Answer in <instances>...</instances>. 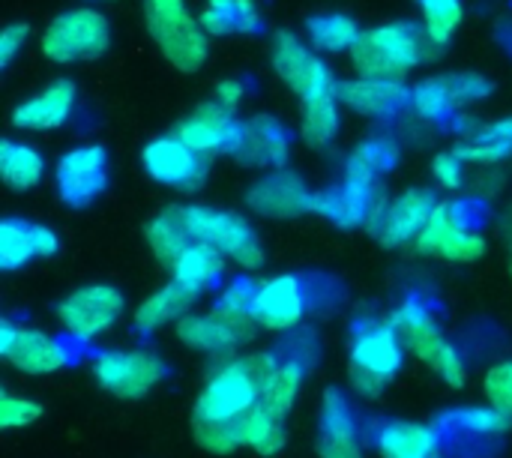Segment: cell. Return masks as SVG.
<instances>
[{
  "instance_id": "6da1fadb",
  "label": "cell",
  "mask_w": 512,
  "mask_h": 458,
  "mask_svg": "<svg viewBox=\"0 0 512 458\" xmlns=\"http://www.w3.org/2000/svg\"><path fill=\"white\" fill-rule=\"evenodd\" d=\"M279 366L282 360H276V354L270 351H246L216 363L195 399L192 420H240L258 405L264 387L270 384Z\"/></svg>"
},
{
  "instance_id": "7a4b0ae2",
  "label": "cell",
  "mask_w": 512,
  "mask_h": 458,
  "mask_svg": "<svg viewBox=\"0 0 512 458\" xmlns=\"http://www.w3.org/2000/svg\"><path fill=\"white\" fill-rule=\"evenodd\" d=\"M435 51H438V45L429 39L423 24L387 21V24L363 30L348 57H351V66L357 75L405 81L426 60H432Z\"/></svg>"
},
{
  "instance_id": "3957f363",
  "label": "cell",
  "mask_w": 512,
  "mask_h": 458,
  "mask_svg": "<svg viewBox=\"0 0 512 458\" xmlns=\"http://www.w3.org/2000/svg\"><path fill=\"white\" fill-rule=\"evenodd\" d=\"M405 342L393 321H363L357 324L348 348V381L354 396L378 399L384 387L405 366Z\"/></svg>"
},
{
  "instance_id": "277c9868",
  "label": "cell",
  "mask_w": 512,
  "mask_h": 458,
  "mask_svg": "<svg viewBox=\"0 0 512 458\" xmlns=\"http://www.w3.org/2000/svg\"><path fill=\"white\" fill-rule=\"evenodd\" d=\"M144 27L177 72H198L210 57V33L186 0H144Z\"/></svg>"
},
{
  "instance_id": "5b68a950",
  "label": "cell",
  "mask_w": 512,
  "mask_h": 458,
  "mask_svg": "<svg viewBox=\"0 0 512 458\" xmlns=\"http://www.w3.org/2000/svg\"><path fill=\"white\" fill-rule=\"evenodd\" d=\"M390 321L399 330L408 354H414L435 378H441L453 390L465 387L468 366H465L459 348L447 339V333L441 330V324L435 321L432 309L423 300L408 297L405 303H399V309L390 315Z\"/></svg>"
},
{
  "instance_id": "8992f818",
  "label": "cell",
  "mask_w": 512,
  "mask_h": 458,
  "mask_svg": "<svg viewBox=\"0 0 512 458\" xmlns=\"http://www.w3.org/2000/svg\"><path fill=\"white\" fill-rule=\"evenodd\" d=\"M111 48V21L96 6H72L57 12L39 33V51L48 63L72 66L105 57Z\"/></svg>"
},
{
  "instance_id": "52a82bcc",
  "label": "cell",
  "mask_w": 512,
  "mask_h": 458,
  "mask_svg": "<svg viewBox=\"0 0 512 458\" xmlns=\"http://www.w3.org/2000/svg\"><path fill=\"white\" fill-rule=\"evenodd\" d=\"M183 213L192 237L198 243L219 249L228 258V264L240 267L243 273H258L264 267V243L246 216L210 204H183Z\"/></svg>"
},
{
  "instance_id": "ba28073f",
  "label": "cell",
  "mask_w": 512,
  "mask_h": 458,
  "mask_svg": "<svg viewBox=\"0 0 512 458\" xmlns=\"http://www.w3.org/2000/svg\"><path fill=\"white\" fill-rule=\"evenodd\" d=\"M270 66H273L276 78L300 102L336 93V87H339V81H336L330 63L324 60V54L306 36L291 33V30H279L273 36V42H270Z\"/></svg>"
},
{
  "instance_id": "9c48e42d",
  "label": "cell",
  "mask_w": 512,
  "mask_h": 458,
  "mask_svg": "<svg viewBox=\"0 0 512 458\" xmlns=\"http://www.w3.org/2000/svg\"><path fill=\"white\" fill-rule=\"evenodd\" d=\"M96 384L123 402H138L168 378V363L150 348H108L90 363Z\"/></svg>"
},
{
  "instance_id": "30bf717a",
  "label": "cell",
  "mask_w": 512,
  "mask_h": 458,
  "mask_svg": "<svg viewBox=\"0 0 512 458\" xmlns=\"http://www.w3.org/2000/svg\"><path fill=\"white\" fill-rule=\"evenodd\" d=\"M126 312V297L120 288L96 282V285H81L75 291H69L54 315L63 327L66 336H72L75 342H96L105 333H111Z\"/></svg>"
},
{
  "instance_id": "8fae6325",
  "label": "cell",
  "mask_w": 512,
  "mask_h": 458,
  "mask_svg": "<svg viewBox=\"0 0 512 458\" xmlns=\"http://www.w3.org/2000/svg\"><path fill=\"white\" fill-rule=\"evenodd\" d=\"M141 168L156 186H162L168 192L192 195L207 183L210 156L189 147L177 132H171V135H159L141 147Z\"/></svg>"
},
{
  "instance_id": "7c38bea8",
  "label": "cell",
  "mask_w": 512,
  "mask_h": 458,
  "mask_svg": "<svg viewBox=\"0 0 512 458\" xmlns=\"http://www.w3.org/2000/svg\"><path fill=\"white\" fill-rule=\"evenodd\" d=\"M111 180V159L102 144H75L54 162V189L63 207L87 210Z\"/></svg>"
},
{
  "instance_id": "4fadbf2b",
  "label": "cell",
  "mask_w": 512,
  "mask_h": 458,
  "mask_svg": "<svg viewBox=\"0 0 512 458\" xmlns=\"http://www.w3.org/2000/svg\"><path fill=\"white\" fill-rule=\"evenodd\" d=\"M438 195L429 186H408L393 198H384L381 210L369 222L372 237L384 249H402L408 243H417L423 228L438 210Z\"/></svg>"
},
{
  "instance_id": "5bb4252c",
  "label": "cell",
  "mask_w": 512,
  "mask_h": 458,
  "mask_svg": "<svg viewBox=\"0 0 512 458\" xmlns=\"http://www.w3.org/2000/svg\"><path fill=\"white\" fill-rule=\"evenodd\" d=\"M492 96V81L477 72H444L411 87V114L417 120H444Z\"/></svg>"
},
{
  "instance_id": "9a60e30c",
  "label": "cell",
  "mask_w": 512,
  "mask_h": 458,
  "mask_svg": "<svg viewBox=\"0 0 512 458\" xmlns=\"http://www.w3.org/2000/svg\"><path fill=\"white\" fill-rule=\"evenodd\" d=\"M414 249L426 258H438L447 264H474L486 255V237L468 225L453 201H441Z\"/></svg>"
},
{
  "instance_id": "2e32d148",
  "label": "cell",
  "mask_w": 512,
  "mask_h": 458,
  "mask_svg": "<svg viewBox=\"0 0 512 458\" xmlns=\"http://www.w3.org/2000/svg\"><path fill=\"white\" fill-rule=\"evenodd\" d=\"M246 207L258 219H300L315 210V192L312 186L297 174L282 168L264 171L255 177L246 189Z\"/></svg>"
},
{
  "instance_id": "e0dca14e",
  "label": "cell",
  "mask_w": 512,
  "mask_h": 458,
  "mask_svg": "<svg viewBox=\"0 0 512 458\" xmlns=\"http://www.w3.org/2000/svg\"><path fill=\"white\" fill-rule=\"evenodd\" d=\"M0 357L21 375H54L69 363V351L48 336L45 330L15 324L9 318L0 321Z\"/></svg>"
},
{
  "instance_id": "ac0fdd59",
  "label": "cell",
  "mask_w": 512,
  "mask_h": 458,
  "mask_svg": "<svg viewBox=\"0 0 512 458\" xmlns=\"http://www.w3.org/2000/svg\"><path fill=\"white\" fill-rule=\"evenodd\" d=\"M381 204H384L381 183H363L357 177L342 174L339 183H330L321 192H315L312 213H318L321 219H327L342 231H351V228H369Z\"/></svg>"
},
{
  "instance_id": "d6986e66",
  "label": "cell",
  "mask_w": 512,
  "mask_h": 458,
  "mask_svg": "<svg viewBox=\"0 0 512 458\" xmlns=\"http://www.w3.org/2000/svg\"><path fill=\"white\" fill-rule=\"evenodd\" d=\"M309 294L300 276L279 273L255 282V318L267 333H291L303 324Z\"/></svg>"
},
{
  "instance_id": "ffe728a7",
  "label": "cell",
  "mask_w": 512,
  "mask_h": 458,
  "mask_svg": "<svg viewBox=\"0 0 512 458\" xmlns=\"http://www.w3.org/2000/svg\"><path fill=\"white\" fill-rule=\"evenodd\" d=\"M174 132L189 147H195V150H201L207 156H231L237 141H240L243 120H237V111H228L216 99H207V102L195 105L174 126Z\"/></svg>"
},
{
  "instance_id": "44dd1931",
  "label": "cell",
  "mask_w": 512,
  "mask_h": 458,
  "mask_svg": "<svg viewBox=\"0 0 512 458\" xmlns=\"http://www.w3.org/2000/svg\"><path fill=\"white\" fill-rule=\"evenodd\" d=\"M336 96L342 108L369 117V120H393L402 114H411V87L396 78H348L339 81Z\"/></svg>"
},
{
  "instance_id": "7402d4cb",
  "label": "cell",
  "mask_w": 512,
  "mask_h": 458,
  "mask_svg": "<svg viewBox=\"0 0 512 458\" xmlns=\"http://www.w3.org/2000/svg\"><path fill=\"white\" fill-rule=\"evenodd\" d=\"M78 108V87L72 78H54L33 96L12 108V126L18 132H54L63 129Z\"/></svg>"
},
{
  "instance_id": "603a6c76",
  "label": "cell",
  "mask_w": 512,
  "mask_h": 458,
  "mask_svg": "<svg viewBox=\"0 0 512 458\" xmlns=\"http://www.w3.org/2000/svg\"><path fill=\"white\" fill-rule=\"evenodd\" d=\"M288 153H291L288 126L273 114H255L243 120V132L231 156L246 168L273 171L288 162Z\"/></svg>"
},
{
  "instance_id": "cb8c5ba5",
  "label": "cell",
  "mask_w": 512,
  "mask_h": 458,
  "mask_svg": "<svg viewBox=\"0 0 512 458\" xmlns=\"http://www.w3.org/2000/svg\"><path fill=\"white\" fill-rule=\"evenodd\" d=\"M60 252V237L54 228L27 219L0 222V270L15 273L39 258H54Z\"/></svg>"
},
{
  "instance_id": "d4e9b609",
  "label": "cell",
  "mask_w": 512,
  "mask_h": 458,
  "mask_svg": "<svg viewBox=\"0 0 512 458\" xmlns=\"http://www.w3.org/2000/svg\"><path fill=\"white\" fill-rule=\"evenodd\" d=\"M318 458H366L360 444V426L348 399L327 390L318 426Z\"/></svg>"
},
{
  "instance_id": "484cf974",
  "label": "cell",
  "mask_w": 512,
  "mask_h": 458,
  "mask_svg": "<svg viewBox=\"0 0 512 458\" xmlns=\"http://www.w3.org/2000/svg\"><path fill=\"white\" fill-rule=\"evenodd\" d=\"M198 300L201 297H195L189 288H183L177 279H171L162 288H156L144 303H138V309L132 312V330L138 336H153L162 327L177 324L183 315H189Z\"/></svg>"
},
{
  "instance_id": "4316f807",
  "label": "cell",
  "mask_w": 512,
  "mask_h": 458,
  "mask_svg": "<svg viewBox=\"0 0 512 458\" xmlns=\"http://www.w3.org/2000/svg\"><path fill=\"white\" fill-rule=\"evenodd\" d=\"M144 240L153 252V258L162 267H174V261L195 243L189 225H186V213L183 204H168L159 213H153L144 225Z\"/></svg>"
},
{
  "instance_id": "83f0119b",
  "label": "cell",
  "mask_w": 512,
  "mask_h": 458,
  "mask_svg": "<svg viewBox=\"0 0 512 458\" xmlns=\"http://www.w3.org/2000/svg\"><path fill=\"white\" fill-rule=\"evenodd\" d=\"M174 333L180 339L183 348L195 351V354H204L216 363L234 357V351L240 348L237 339L228 333V327L213 315V312H189L183 315L177 324H174Z\"/></svg>"
},
{
  "instance_id": "f1b7e54d",
  "label": "cell",
  "mask_w": 512,
  "mask_h": 458,
  "mask_svg": "<svg viewBox=\"0 0 512 458\" xmlns=\"http://www.w3.org/2000/svg\"><path fill=\"white\" fill-rule=\"evenodd\" d=\"M201 24L210 33V39L222 36H258L264 33L267 21L261 15L258 0H204L201 6Z\"/></svg>"
},
{
  "instance_id": "f546056e",
  "label": "cell",
  "mask_w": 512,
  "mask_h": 458,
  "mask_svg": "<svg viewBox=\"0 0 512 458\" xmlns=\"http://www.w3.org/2000/svg\"><path fill=\"white\" fill-rule=\"evenodd\" d=\"M375 447L381 458H438L441 450V435L414 420H393L381 426L375 435Z\"/></svg>"
},
{
  "instance_id": "4dcf8cb0",
  "label": "cell",
  "mask_w": 512,
  "mask_h": 458,
  "mask_svg": "<svg viewBox=\"0 0 512 458\" xmlns=\"http://www.w3.org/2000/svg\"><path fill=\"white\" fill-rule=\"evenodd\" d=\"M225 264H228V258L219 252V249H213V246H207V243H192L177 261H174V267H171V279H177L183 288H189L195 297H204V294H210V291H216L222 282H225Z\"/></svg>"
},
{
  "instance_id": "1f68e13d",
  "label": "cell",
  "mask_w": 512,
  "mask_h": 458,
  "mask_svg": "<svg viewBox=\"0 0 512 458\" xmlns=\"http://www.w3.org/2000/svg\"><path fill=\"white\" fill-rule=\"evenodd\" d=\"M210 312L228 327V333L237 339V345H246L255 339V333L261 330L258 318H255V285L249 279H234L228 282L216 303L210 306Z\"/></svg>"
},
{
  "instance_id": "d6a6232c",
  "label": "cell",
  "mask_w": 512,
  "mask_h": 458,
  "mask_svg": "<svg viewBox=\"0 0 512 458\" xmlns=\"http://www.w3.org/2000/svg\"><path fill=\"white\" fill-rule=\"evenodd\" d=\"M453 150L468 162V165H501L512 156V117L492 120L483 126L468 129Z\"/></svg>"
},
{
  "instance_id": "836d02e7",
  "label": "cell",
  "mask_w": 512,
  "mask_h": 458,
  "mask_svg": "<svg viewBox=\"0 0 512 458\" xmlns=\"http://www.w3.org/2000/svg\"><path fill=\"white\" fill-rule=\"evenodd\" d=\"M45 156L39 147L18 141V138H3L0 141V177L6 189L12 192H30L45 180Z\"/></svg>"
},
{
  "instance_id": "e575fe53",
  "label": "cell",
  "mask_w": 512,
  "mask_h": 458,
  "mask_svg": "<svg viewBox=\"0 0 512 458\" xmlns=\"http://www.w3.org/2000/svg\"><path fill=\"white\" fill-rule=\"evenodd\" d=\"M342 129V102L336 93L300 102V138L309 150H327Z\"/></svg>"
},
{
  "instance_id": "d590c367",
  "label": "cell",
  "mask_w": 512,
  "mask_h": 458,
  "mask_svg": "<svg viewBox=\"0 0 512 458\" xmlns=\"http://www.w3.org/2000/svg\"><path fill=\"white\" fill-rule=\"evenodd\" d=\"M363 27L348 12H315L306 18V39L321 54H351Z\"/></svg>"
},
{
  "instance_id": "8d00e7d4",
  "label": "cell",
  "mask_w": 512,
  "mask_h": 458,
  "mask_svg": "<svg viewBox=\"0 0 512 458\" xmlns=\"http://www.w3.org/2000/svg\"><path fill=\"white\" fill-rule=\"evenodd\" d=\"M240 429H243V447L258 453V456L273 458L288 447V426H285V420L270 414L261 405H255L249 414L240 417Z\"/></svg>"
},
{
  "instance_id": "74e56055",
  "label": "cell",
  "mask_w": 512,
  "mask_h": 458,
  "mask_svg": "<svg viewBox=\"0 0 512 458\" xmlns=\"http://www.w3.org/2000/svg\"><path fill=\"white\" fill-rule=\"evenodd\" d=\"M303 381H306V363L303 360H282V366L276 369V375L264 387L258 405L267 408L270 414L288 420V414L294 411V405L300 399Z\"/></svg>"
},
{
  "instance_id": "f35d334b",
  "label": "cell",
  "mask_w": 512,
  "mask_h": 458,
  "mask_svg": "<svg viewBox=\"0 0 512 458\" xmlns=\"http://www.w3.org/2000/svg\"><path fill=\"white\" fill-rule=\"evenodd\" d=\"M396 156H399V153H396V147H393L387 138H369V141H363V144L345 159V171H342V174L357 177V180H363V183H381L384 171L393 168Z\"/></svg>"
},
{
  "instance_id": "ab89813d",
  "label": "cell",
  "mask_w": 512,
  "mask_h": 458,
  "mask_svg": "<svg viewBox=\"0 0 512 458\" xmlns=\"http://www.w3.org/2000/svg\"><path fill=\"white\" fill-rule=\"evenodd\" d=\"M420 24L438 48H447L456 39V30L465 18V0H417Z\"/></svg>"
},
{
  "instance_id": "60d3db41",
  "label": "cell",
  "mask_w": 512,
  "mask_h": 458,
  "mask_svg": "<svg viewBox=\"0 0 512 458\" xmlns=\"http://www.w3.org/2000/svg\"><path fill=\"white\" fill-rule=\"evenodd\" d=\"M192 438L195 444L210 453V456H231L237 450H243V429L240 420H222V423H210V420H192Z\"/></svg>"
},
{
  "instance_id": "b9f144b4",
  "label": "cell",
  "mask_w": 512,
  "mask_h": 458,
  "mask_svg": "<svg viewBox=\"0 0 512 458\" xmlns=\"http://www.w3.org/2000/svg\"><path fill=\"white\" fill-rule=\"evenodd\" d=\"M510 417L501 414L498 408L486 405V408H462L456 411V426L465 429L468 435H480V438H498L510 429Z\"/></svg>"
},
{
  "instance_id": "7bdbcfd3",
  "label": "cell",
  "mask_w": 512,
  "mask_h": 458,
  "mask_svg": "<svg viewBox=\"0 0 512 458\" xmlns=\"http://www.w3.org/2000/svg\"><path fill=\"white\" fill-rule=\"evenodd\" d=\"M483 396L492 408H498L512 420V360H501L486 372Z\"/></svg>"
},
{
  "instance_id": "ee69618b",
  "label": "cell",
  "mask_w": 512,
  "mask_h": 458,
  "mask_svg": "<svg viewBox=\"0 0 512 458\" xmlns=\"http://www.w3.org/2000/svg\"><path fill=\"white\" fill-rule=\"evenodd\" d=\"M39 417H42V408L33 399H24V396L3 390V396H0V429H6V432L24 429V426H33Z\"/></svg>"
},
{
  "instance_id": "f6af8a7d",
  "label": "cell",
  "mask_w": 512,
  "mask_h": 458,
  "mask_svg": "<svg viewBox=\"0 0 512 458\" xmlns=\"http://www.w3.org/2000/svg\"><path fill=\"white\" fill-rule=\"evenodd\" d=\"M432 177H435V186L441 189H462L471 180L468 162L456 150H444L432 159Z\"/></svg>"
},
{
  "instance_id": "bcb514c9",
  "label": "cell",
  "mask_w": 512,
  "mask_h": 458,
  "mask_svg": "<svg viewBox=\"0 0 512 458\" xmlns=\"http://www.w3.org/2000/svg\"><path fill=\"white\" fill-rule=\"evenodd\" d=\"M27 39H30V27L24 21H12L0 30V69L12 66L18 51L27 45Z\"/></svg>"
},
{
  "instance_id": "7dc6e473",
  "label": "cell",
  "mask_w": 512,
  "mask_h": 458,
  "mask_svg": "<svg viewBox=\"0 0 512 458\" xmlns=\"http://www.w3.org/2000/svg\"><path fill=\"white\" fill-rule=\"evenodd\" d=\"M213 99L219 105H225L228 111H240V105L246 102V81L240 78H219L213 87Z\"/></svg>"
},
{
  "instance_id": "c3c4849f",
  "label": "cell",
  "mask_w": 512,
  "mask_h": 458,
  "mask_svg": "<svg viewBox=\"0 0 512 458\" xmlns=\"http://www.w3.org/2000/svg\"><path fill=\"white\" fill-rule=\"evenodd\" d=\"M501 234L507 237V243H512V207H507L501 216Z\"/></svg>"
},
{
  "instance_id": "681fc988",
  "label": "cell",
  "mask_w": 512,
  "mask_h": 458,
  "mask_svg": "<svg viewBox=\"0 0 512 458\" xmlns=\"http://www.w3.org/2000/svg\"><path fill=\"white\" fill-rule=\"evenodd\" d=\"M510 276H512V243H510Z\"/></svg>"
},
{
  "instance_id": "f907efd6",
  "label": "cell",
  "mask_w": 512,
  "mask_h": 458,
  "mask_svg": "<svg viewBox=\"0 0 512 458\" xmlns=\"http://www.w3.org/2000/svg\"><path fill=\"white\" fill-rule=\"evenodd\" d=\"M93 3H99V0H93Z\"/></svg>"
}]
</instances>
